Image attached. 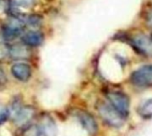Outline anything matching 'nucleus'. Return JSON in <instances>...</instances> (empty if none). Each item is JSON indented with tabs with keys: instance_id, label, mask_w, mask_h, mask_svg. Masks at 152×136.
<instances>
[{
	"instance_id": "nucleus-18",
	"label": "nucleus",
	"mask_w": 152,
	"mask_h": 136,
	"mask_svg": "<svg viewBox=\"0 0 152 136\" xmlns=\"http://www.w3.org/2000/svg\"><path fill=\"white\" fill-rule=\"evenodd\" d=\"M15 2L17 5L23 6V7H28L31 6V5H33L34 0H15Z\"/></svg>"
},
{
	"instance_id": "nucleus-1",
	"label": "nucleus",
	"mask_w": 152,
	"mask_h": 136,
	"mask_svg": "<svg viewBox=\"0 0 152 136\" xmlns=\"http://www.w3.org/2000/svg\"><path fill=\"white\" fill-rule=\"evenodd\" d=\"M109 104L123 117H126L129 114L130 101L129 98L121 92H110L107 94Z\"/></svg>"
},
{
	"instance_id": "nucleus-7",
	"label": "nucleus",
	"mask_w": 152,
	"mask_h": 136,
	"mask_svg": "<svg viewBox=\"0 0 152 136\" xmlns=\"http://www.w3.org/2000/svg\"><path fill=\"white\" fill-rule=\"evenodd\" d=\"M11 72L13 76L22 81L26 82L31 77V66L24 62H16L11 68Z\"/></svg>"
},
{
	"instance_id": "nucleus-3",
	"label": "nucleus",
	"mask_w": 152,
	"mask_h": 136,
	"mask_svg": "<svg viewBox=\"0 0 152 136\" xmlns=\"http://www.w3.org/2000/svg\"><path fill=\"white\" fill-rule=\"evenodd\" d=\"M131 81L139 87L152 86V64L144 65L133 71L131 75Z\"/></svg>"
},
{
	"instance_id": "nucleus-9",
	"label": "nucleus",
	"mask_w": 152,
	"mask_h": 136,
	"mask_svg": "<svg viewBox=\"0 0 152 136\" xmlns=\"http://www.w3.org/2000/svg\"><path fill=\"white\" fill-rule=\"evenodd\" d=\"M39 126L41 130V133L45 136H56V125L49 116H43L40 119V125Z\"/></svg>"
},
{
	"instance_id": "nucleus-4",
	"label": "nucleus",
	"mask_w": 152,
	"mask_h": 136,
	"mask_svg": "<svg viewBox=\"0 0 152 136\" xmlns=\"http://www.w3.org/2000/svg\"><path fill=\"white\" fill-rule=\"evenodd\" d=\"M23 26L24 23L21 18L16 17L13 19L11 22H9L3 27L2 36L4 39H6L7 41H12L18 37L23 30Z\"/></svg>"
},
{
	"instance_id": "nucleus-10",
	"label": "nucleus",
	"mask_w": 152,
	"mask_h": 136,
	"mask_svg": "<svg viewBox=\"0 0 152 136\" xmlns=\"http://www.w3.org/2000/svg\"><path fill=\"white\" fill-rule=\"evenodd\" d=\"M31 52L26 45H14L9 46V56L15 60H25L30 57Z\"/></svg>"
},
{
	"instance_id": "nucleus-12",
	"label": "nucleus",
	"mask_w": 152,
	"mask_h": 136,
	"mask_svg": "<svg viewBox=\"0 0 152 136\" xmlns=\"http://www.w3.org/2000/svg\"><path fill=\"white\" fill-rule=\"evenodd\" d=\"M138 113L141 117L145 119L151 118L152 117V99H149L144 101L139 107Z\"/></svg>"
},
{
	"instance_id": "nucleus-15",
	"label": "nucleus",
	"mask_w": 152,
	"mask_h": 136,
	"mask_svg": "<svg viewBox=\"0 0 152 136\" xmlns=\"http://www.w3.org/2000/svg\"><path fill=\"white\" fill-rule=\"evenodd\" d=\"M9 56V46L6 44L0 43V60H5Z\"/></svg>"
},
{
	"instance_id": "nucleus-8",
	"label": "nucleus",
	"mask_w": 152,
	"mask_h": 136,
	"mask_svg": "<svg viewBox=\"0 0 152 136\" xmlns=\"http://www.w3.org/2000/svg\"><path fill=\"white\" fill-rule=\"evenodd\" d=\"M132 44L135 48L142 54H152V38L145 35H137L132 38Z\"/></svg>"
},
{
	"instance_id": "nucleus-5",
	"label": "nucleus",
	"mask_w": 152,
	"mask_h": 136,
	"mask_svg": "<svg viewBox=\"0 0 152 136\" xmlns=\"http://www.w3.org/2000/svg\"><path fill=\"white\" fill-rule=\"evenodd\" d=\"M35 116V109L32 106L15 107L13 113L14 121L18 125H23L31 121Z\"/></svg>"
},
{
	"instance_id": "nucleus-14",
	"label": "nucleus",
	"mask_w": 152,
	"mask_h": 136,
	"mask_svg": "<svg viewBox=\"0 0 152 136\" xmlns=\"http://www.w3.org/2000/svg\"><path fill=\"white\" fill-rule=\"evenodd\" d=\"M22 21L23 22L24 25L28 24V25L32 26V27L39 26L41 23V18L39 16H37V15H30L28 17L23 18Z\"/></svg>"
},
{
	"instance_id": "nucleus-11",
	"label": "nucleus",
	"mask_w": 152,
	"mask_h": 136,
	"mask_svg": "<svg viewBox=\"0 0 152 136\" xmlns=\"http://www.w3.org/2000/svg\"><path fill=\"white\" fill-rule=\"evenodd\" d=\"M44 37L42 33L36 30H31L23 35L22 40L27 46H39L42 44Z\"/></svg>"
},
{
	"instance_id": "nucleus-2",
	"label": "nucleus",
	"mask_w": 152,
	"mask_h": 136,
	"mask_svg": "<svg viewBox=\"0 0 152 136\" xmlns=\"http://www.w3.org/2000/svg\"><path fill=\"white\" fill-rule=\"evenodd\" d=\"M98 110L102 119L107 124L114 127H120L123 124L124 117H123L110 104L100 103L98 107Z\"/></svg>"
},
{
	"instance_id": "nucleus-19",
	"label": "nucleus",
	"mask_w": 152,
	"mask_h": 136,
	"mask_svg": "<svg viewBox=\"0 0 152 136\" xmlns=\"http://www.w3.org/2000/svg\"><path fill=\"white\" fill-rule=\"evenodd\" d=\"M147 21H148V24L152 27V7L148 11V14H147Z\"/></svg>"
},
{
	"instance_id": "nucleus-6",
	"label": "nucleus",
	"mask_w": 152,
	"mask_h": 136,
	"mask_svg": "<svg viewBox=\"0 0 152 136\" xmlns=\"http://www.w3.org/2000/svg\"><path fill=\"white\" fill-rule=\"evenodd\" d=\"M81 124L83 126V128L91 135H94L98 132V124L94 117L86 111L79 110L76 114Z\"/></svg>"
},
{
	"instance_id": "nucleus-17",
	"label": "nucleus",
	"mask_w": 152,
	"mask_h": 136,
	"mask_svg": "<svg viewBox=\"0 0 152 136\" xmlns=\"http://www.w3.org/2000/svg\"><path fill=\"white\" fill-rule=\"evenodd\" d=\"M7 84V78L6 76V73L2 69H0V90L3 89Z\"/></svg>"
},
{
	"instance_id": "nucleus-16",
	"label": "nucleus",
	"mask_w": 152,
	"mask_h": 136,
	"mask_svg": "<svg viewBox=\"0 0 152 136\" xmlns=\"http://www.w3.org/2000/svg\"><path fill=\"white\" fill-rule=\"evenodd\" d=\"M10 116V110L7 108L0 107V124H4Z\"/></svg>"
},
{
	"instance_id": "nucleus-13",
	"label": "nucleus",
	"mask_w": 152,
	"mask_h": 136,
	"mask_svg": "<svg viewBox=\"0 0 152 136\" xmlns=\"http://www.w3.org/2000/svg\"><path fill=\"white\" fill-rule=\"evenodd\" d=\"M41 130L37 124H31L27 126L23 132V136H40Z\"/></svg>"
}]
</instances>
